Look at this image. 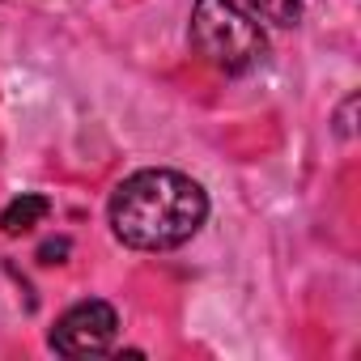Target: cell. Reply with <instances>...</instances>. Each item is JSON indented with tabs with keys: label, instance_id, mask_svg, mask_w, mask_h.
Here are the masks:
<instances>
[{
	"label": "cell",
	"instance_id": "5",
	"mask_svg": "<svg viewBox=\"0 0 361 361\" xmlns=\"http://www.w3.org/2000/svg\"><path fill=\"white\" fill-rule=\"evenodd\" d=\"M243 5L255 22H268V26H298L302 18V0H243Z\"/></svg>",
	"mask_w": 361,
	"mask_h": 361
},
{
	"label": "cell",
	"instance_id": "1",
	"mask_svg": "<svg viewBox=\"0 0 361 361\" xmlns=\"http://www.w3.org/2000/svg\"><path fill=\"white\" fill-rule=\"evenodd\" d=\"M209 217V196L192 174L136 170L111 196V230L136 251H174Z\"/></svg>",
	"mask_w": 361,
	"mask_h": 361
},
{
	"label": "cell",
	"instance_id": "3",
	"mask_svg": "<svg viewBox=\"0 0 361 361\" xmlns=\"http://www.w3.org/2000/svg\"><path fill=\"white\" fill-rule=\"evenodd\" d=\"M115 331H119V314L111 302H77L68 306L56 327H51V348L64 353V357H94V353H106L115 344Z\"/></svg>",
	"mask_w": 361,
	"mask_h": 361
},
{
	"label": "cell",
	"instance_id": "4",
	"mask_svg": "<svg viewBox=\"0 0 361 361\" xmlns=\"http://www.w3.org/2000/svg\"><path fill=\"white\" fill-rule=\"evenodd\" d=\"M47 213H51V200H47V196L22 192L18 200H9V204H5V213H0V230H5L9 238H18V234L35 230V226H39Z\"/></svg>",
	"mask_w": 361,
	"mask_h": 361
},
{
	"label": "cell",
	"instance_id": "2",
	"mask_svg": "<svg viewBox=\"0 0 361 361\" xmlns=\"http://www.w3.org/2000/svg\"><path fill=\"white\" fill-rule=\"evenodd\" d=\"M192 43L213 68L234 73V77L259 68L268 56V39H264L259 22L243 5H234V0H196Z\"/></svg>",
	"mask_w": 361,
	"mask_h": 361
}]
</instances>
